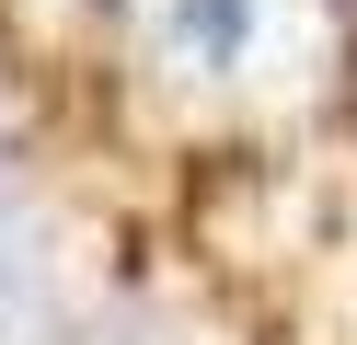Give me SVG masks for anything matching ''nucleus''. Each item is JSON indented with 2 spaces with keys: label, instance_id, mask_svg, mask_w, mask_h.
Instances as JSON below:
<instances>
[{
  "label": "nucleus",
  "instance_id": "obj_1",
  "mask_svg": "<svg viewBox=\"0 0 357 345\" xmlns=\"http://www.w3.org/2000/svg\"><path fill=\"white\" fill-rule=\"evenodd\" d=\"M311 0H139V46L173 69L185 92H242L288 58Z\"/></svg>",
  "mask_w": 357,
  "mask_h": 345
},
{
  "label": "nucleus",
  "instance_id": "obj_2",
  "mask_svg": "<svg viewBox=\"0 0 357 345\" xmlns=\"http://www.w3.org/2000/svg\"><path fill=\"white\" fill-rule=\"evenodd\" d=\"M0 345H58V265L12 184H0Z\"/></svg>",
  "mask_w": 357,
  "mask_h": 345
}]
</instances>
